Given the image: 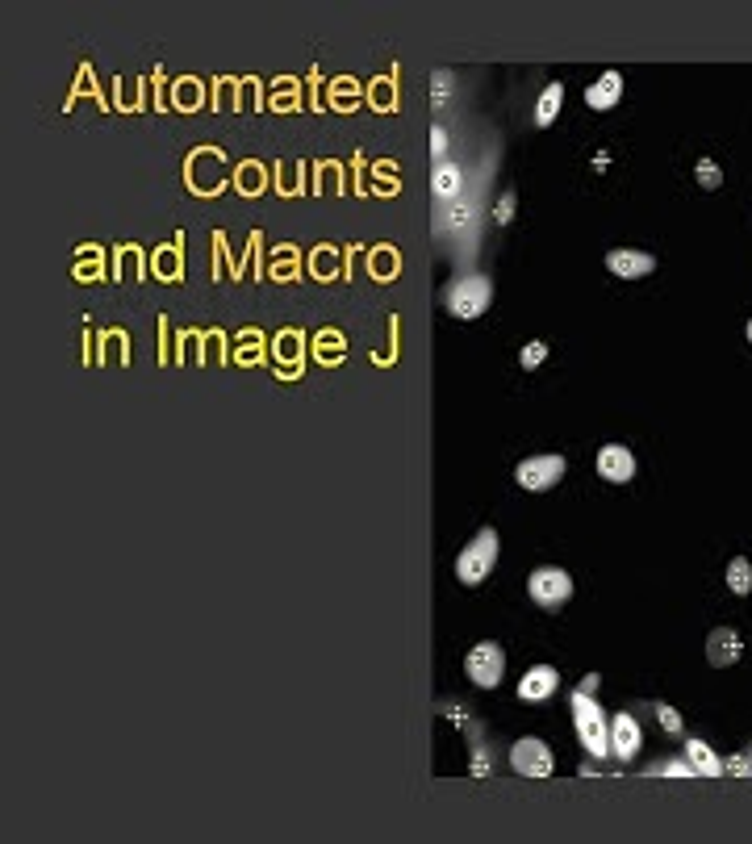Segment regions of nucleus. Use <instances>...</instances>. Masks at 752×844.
<instances>
[{
  "label": "nucleus",
  "instance_id": "nucleus-9",
  "mask_svg": "<svg viewBox=\"0 0 752 844\" xmlns=\"http://www.w3.org/2000/svg\"><path fill=\"white\" fill-rule=\"evenodd\" d=\"M606 268L619 280H640V276L656 272V255L636 251V247H615V251H606Z\"/></svg>",
  "mask_w": 752,
  "mask_h": 844
},
{
  "label": "nucleus",
  "instance_id": "nucleus-2",
  "mask_svg": "<svg viewBox=\"0 0 752 844\" xmlns=\"http://www.w3.org/2000/svg\"><path fill=\"white\" fill-rule=\"evenodd\" d=\"M443 306H448V314L460 318V322L481 318V314L493 306V280H489V276H477V272L452 280V285H448V297H443Z\"/></svg>",
  "mask_w": 752,
  "mask_h": 844
},
{
  "label": "nucleus",
  "instance_id": "nucleus-18",
  "mask_svg": "<svg viewBox=\"0 0 752 844\" xmlns=\"http://www.w3.org/2000/svg\"><path fill=\"white\" fill-rule=\"evenodd\" d=\"M694 180H698V189H707V193H719V189H723V172H719L715 159H698Z\"/></svg>",
  "mask_w": 752,
  "mask_h": 844
},
{
  "label": "nucleus",
  "instance_id": "nucleus-11",
  "mask_svg": "<svg viewBox=\"0 0 752 844\" xmlns=\"http://www.w3.org/2000/svg\"><path fill=\"white\" fill-rule=\"evenodd\" d=\"M744 656V640L736 636L732 627H715L711 636H707V661L715 665V669H727V665H736Z\"/></svg>",
  "mask_w": 752,
  "mask_h": 844
},
{
  "label": "nucleus",
  "instance_id": "nucleus-26",
  "mask_svg": "<svg viewBox=\"0 0 752 844\" xmlns=\"http://www.w3.org/2000/svg\"><path fill=\"white\" fill-rule=\"evenodd\" d=\"M744 335H748V343H752V322H748V326H744Z\"/></svg>",
  "mask_w": 752,
  "mask_h": 844
},
{
  "label": "nucleus",
  "instance_id": "nucleus-23",
  "mask_svg": "<svg viewBox=\"0 0 752 844\" xmlns=\"http://www.w3.org/2000/svg\"><path fill=\"white\" fill-rule=\"evenodd\" d=\"M431 147H435V155H439V163H443V155H448V130H443V126L431 130Z\"/></svg>",
  "mask_w": 752,
  "mask_h": 844
},
{
  "label": "nucleus",
  "instance_id": "nucleus-24",
  "mask_svg": "<svg viewBox=\"0 0 752 844\" xmlns=\"http://www.w3.org/2000/svg\"><path fill=\"white\" fill-rule=\"evenodd\" d=\"M510 214H514V193H502V201H498V226H506Z\"/></svg>",
  "mask_w": 752,
  "mask_h": 844
},
{
  "label": "nucleus",
  "instance_id": "nucleus-20",
  "mask_svg": "<svg viewBox=\"0 0 752 844\" xmlns=\"http://www.w3.org/2000/svg\"><path fill=\"white\" fill-rule=\"evenodd\" d=\"M652 711H656V719H661V728H665L669 736H681V715L669 707V702H656Z\"/></svg>",
  "mask_w": 752,
  "mask_h": 844
},
{
  "label": "nucleus",
  "instance_id": "nucleus-6",
  "mask_svg": "<svg viewBox=\"0 0 752 844\" xmlns=\"http://www.w3.org/2000/svg\"><path fill=\"white\" fill-rule=\"evenodd\" d=\"M564 456L548 452V456H527L519 468H514V481H519V489H527V494H548L552 485H560L564 477Z\"/></svg>",
  "mask_w": 752,
  "mask_h": 844
},
{
  "label": "nucleus",
  "instance_id": "nucleus-14",
  "mask_svg": "<svg viewBox=\"0 0 752 844\" xmlns=\"http://www.w3.org/2000/svg\"><path fill=\"white\" fill-rule=\"evenodd\" d=\"M686 757H690L694 773H702V778H719V773H723V761L707 748V740H698V736L686 740Z\"/></svg>",
  "mask_w": 752,
  "mask_h": 844
},
{
  "label": "nucleus",
  "instance_id": "nucleus-12",
  "mask_svg": "<svg viewBox=\"0 0 752 844\" xmlns=\"http://www.w3.org/2000/svg\"><path fill=\"white\" fill-rule=\"evenodd\" d=\"M556 686H560V673H556L552 665H535V669L523 673L519 698H523V702H548V698L556 694Z\"/></svg>",
  "mask_w": 752,
  "mask_h": 844
},
{
  "label": "nucleus",
  "instance_id": "nucleus-17",
  "mask_svg": "<svg viewBox=\"0 0 752 844\" xmlns=\"http://www.w3.org/2000/svg\"><path fill=\"white\" fill-rule=\"evenodd\" d=\"M431 189H435V197H456L460 193V172L452 168L448 159L443 163H435V176H431Z\"/></svg>",
  "mask_w": 752,
  "mask_h": 844
},
{
  "label": "nucleus",
  "instance_id": "nucleus-22",
  "mask_svg": "<svg viewBox=\"0 0 752 844\" xmlns=\"http://www.w3.org/2000/svg\"><path fill=\"white\" fill-rule=\"evenodd\" d=\"M723 773H740V778H748V773H752V757L748 753H736L732 761H723Z\"/></svg>",
  "mask_w": 752,
  "mask_h": 844
},
{
  "label": "nucleus",
  "instance_id": "nucleus-25",
  "mask_svg": "<svg viewBox=\"0 0 752 844\" xmlns=\"http://www.w3.org/2000/svg\"><path fill=\"white\" fill-rule=\"evenodd\" d=\"M435 88H439V92H435V105H443V101H448V92H443V88H448V76H443V72L435 76Z\"/></svg>",
  "mask_w": 752,
  "mask_h": 844
},
{
  "label": "nucleus",
  "instance_id": "nucleus-4",
  "mask_svg": "<svg viewBox=\"0 0 752 844\" xmlns=\"http://www.w3.org/2000/svg\"><path fill=\"white\" fill-rule=\"evenodd\" d=\"M464 673H468V682H473L477 690L502 686V677H506V652H502V644H493V640L473 644V648H468V656H464Z\"/></svg>",
  "mask_w": 752,
  "mask_h": 844
},
{
  "label": "nucleus",
  "instance_id": "nucleus-5",
  "mask_svg": "<svg viewBox=\"0 0 752 844\" xmlns=\"http://www.w3.org/2000/svg\"><path fill=\"white\" fill-rule=\"evenodd\" d=\"M527 594L539 611H560V606L573 598V577L564 569H535L527 577Z\"/></svg>",
  "mask_w": 752,
  "mask_h": 844
},
{
  "label": "nucleus",
  "instance_id": "nucleus-3",
  "mask_svg": "<svg viewBox=\"0 0 752 844\" xmlns=\"http://www.w3.org/2000/svg\"><path fill=\"white\" fill-rule=\"evenodd\" d=\"M493 565H498V531L481 527L473 539H468V548L456 556V577L464 585H485V577L493 573Z\"/></svg>",
  "mask_w": 752,
  "mask_h": 844
},
{
  "label": "nucleus",
  "instance_id": "nucleus-27",
  "mask_svg": "<svg viewBox=\"0 0 752 844\" xmlns=\"http://www.w3.org/2000/svg\"><path fill=\"white\" fill-rule=\"evenodd\" d=\"M748 757H752V744H748Z\"/></svg>",
  "mask_w": 752,
  "mask_h": 844
},
{
  "label": "nucleus",
  "instance_id": "nucleus-21",
  "mask_svg": "<svg viewBox=\"0 0 752 844\" xmlns=\"http://www.w3.org/2000/svg\"><path fill=\"white\" fill-rule=\"evenodd\" d=\"M652 773H661V778H690L694 765H690V757H686V761H665V765H656Z\"/></svg>",
  "mask_w": 752,
  "mask_h": 844
},
{
  "label": "nucleus",
  "instance_id": "nucleus-15",
  "mask_svg": "<svg viewBox=\"0 0 752 844\" xmlns=\"http://www.w3.org/2000/svg\"><path fill=\"white\" fill-rule=\"evenodd\" d=\"M560 105H564V84H548L544 92H539V101H535V126H552L556 122V113H560Z\"/></svg>",
  "mask_w": 752,
  "mask_h": 844
},
{
  "label": "nucleus",
  "instance_id": "nucleus-8",
  "mask_svg": "<svg viewBox=\"0 0 752 844\" xmlns=\"http://www.w3.org/2000/svg\"><path fill=\"white\" fill-rule=\"evenodd\" d=\"M640 744H644V732H640L636 715H615V719H610V757L631 761V757H640Z\"/></svg>",
  "mask_w": 752,
  "mask_h": 844
},
{
  "label": "nucleus",
  "instance_id": "nucleus-19",
  "mask_svg": "<svg viewBox=\"0 0 752 844\" xmlns=\"http://www.w3.org/2000/svg\"><path fill=\"white\" fill-rule=\"evenodd\" d=\"M544 356H548V343L531 339V343L523 347V356H519V368H527V372H531V368H539V364H544Z\"/></svg>",
  "mask_w": 752,
  "mask_h": 844
},
{
  "label": "nucleus",
  "instance_id": "nucleus-1",
  "mask_svg": "<svg viewBox=\"0 0 752 844\" xmlns=\"http://www.w3.org/2000/svg\"><path fill=\"white\" fill-rule=\"evenodd\" d=\"M573 723H577V740L585 744V753L606 761L610 757V719L585 690L573 694Z\"/></svg>",
  "mask_w": 752,
  "mask_h": 844
},
{
  "label": "nucleus",
  "instance_id": "nucleus-16",
  "mask_svg": "<svg viewBox=\"0 0 752 844\" xmlns=\"http://www.w3.org/2000/svg\"><path fill=\"white\" fill-rule=\"evenodd\" d=\"M727 590L732 594H752V560L748 556H732V565H727Z\"/></svg>",
  "mask_w": 752,
  "mask_h": 844
},
{
  "label": "nucleus",
  "instance_id": "nucleus-10",
  "mask_svg": "<svg viewBox=\"0 0 752 844\" xmlns=\"http://www.w3.org/2000/svg\"><path fill=\"white\" fill-rule=\"evenodd\" d=\"M598 473L610 485H623V481L636 477V456H631L623 443H606V448L598 452Z\"/></svg>",
  "mask_w": 752,
  "mask_h": 844
},
{
  "label": "nucleus",
  "instance_id": "nucleus-13",
  "mask_svg": "<svg viewBox=\"0 0 752 844\" xmlns=\"http://www.w3.org/2000/svg\"><path fill=\"white\" fill-rule=\"evenodd\" d=\"M619 97H623V76H619V72H606V76H598L590 88H585V105L598 109V113L615 109Z\"/></svg>",
  "mask_w": 752,
  "mask_h": 844
},
{
  "label": "nucleus",
  "instance_id": "nucleus-7",
  "mask_svg": "<svg viewBox=\"0 0 752 844\" xmlns=\"http://www.w3.org/2000/svg\"><path fill=\"white\" fill-rule=\"evenodd\" d=\"M510 765L519 769L523 778H548V773L556 769V757L539 736H523V740L510 744Z\"/></svg>",
  "mask_w": 752,
  "mask_h": 844
}]
</instances>
